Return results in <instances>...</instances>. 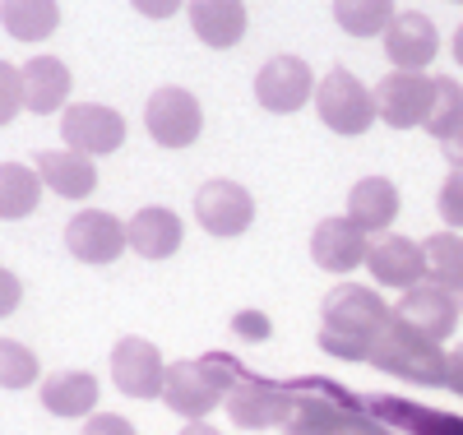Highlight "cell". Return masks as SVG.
I'll return each mask as SVG.
<instances>
[{"instance_id":"cell-1","label":"cell","mask_w":463,"mask_h":435,"mask_svg":"<svg viewBox=\"0 0 463 435\" xmlns=\"http://www.w3.org/2000/svg\"><path fill=\"white\" fill-rule=\"evenodd\" d=\"M390 320H394V310L380 301L375 288L338 283L320 306V347L343 362H371V347L390 329Z\"/></svg>"},{"instance_id":"cell-2","label":"cell","mask_w":463,"mask_h":435,"mask_svg":"<svg viewBox=\"0 0 463 435\" xmlns=\"http://www.w3.org/2000/svg\"><path fill=\"white\" fill-rule=\"evenodd\" d=\"M371 366L384 371V375H399L408 384H445L449 375V352H440V343L421 338L417 329H408L403 320H390V329H384L371 347Z\"/></svg>"},{"instance_id":"cell-3","label":"cell","mask_w":463,"mask_h":435,"mask_svg":"<svg viewBox=\"0 0 463 435\" xmlns=\"http://www.w3.org/2000/svg\"><path fill=\"white\" fill-rule=\"evenodd\" d=\"M316 111L334 135H366L375 126V89H366L353 70H329L316 84Z\"/></svg>"},{"instance_id":"cell-4","label":"cell","mask_w":463,"mask_h":435,"mask_svg":"<svg viewBox=\"0 0 463 435\" xmlns=\"http://www.w3.org/2000/svg\"><path fill=\"white\" fill-rule=\"evenodd\" d=\"M375 107H380V121L394 130L427 126L431 107H436V79L417 74V70H390L375 84Z\"/></svg>"},{"instance_id":"cell-5","label":"cell","mask_w":463,"mask_h":435,"mask_svg":"<svg viewBox=\"0 0 463 435\" xmlns=\"http://www.w3.org/2000/svg\"><path fill=\"white\" fill-rule=\"evenodd\" d=\"M144 126L153 135V144L163 148H190L204 130V111H200V98L181 89V84H167L158 89L148 102H144Z\"/></svg>"},{"instance_id":"cell-6","label":"cell","mask_w":463,"mask_h":435,"mask_svg":"<svg viewBox=\"0 0 463 435\" xmlns=\"http://www.w3.org/2000/svg\"><path fill=\"white\" fill-rule=\"evenodd\" d=\"M61 135H65L70 153L102 157V153H116L126 144V116L102 107V102H70L61 111Z\"/></svg>"},{"instance_id":"cell-7","label":"cell","mask_w":463,"mask_h":435,"mask_svg":"<svg viewBox=\"0 0 463 435\" xmlns=\"http://www.w3.org/2000/svg\"><path fill=\"white\" fill-rule=\"evenodd\" d=\"M316 98V74L301 56H274L264 61L260 74H255V102L274 116H288V111H301L306 102Z\"/></svg>"},{"instance_id":"cell-8","label":"cell","mask_w":463,"mask_h":435,"mask_svg":"<svg viewBox=\"0 0 463 435\" xmlns=\"http://www.w3.org/2000/svg\"><path fill=\"white\" fill-rule=\"evenodd\" d=\"M222 408H227L232 426H241V430L288 426V417H292V389L274 384V380H260V375H246L237 389L227 393Z\"/></svg>"},{"instance_id":"cell-9","label":"cell","mask_w":463,"mask_h":435,"mask_svg":"<svg viewBox=\"0 0 463 435\" xmlns=\"http://www.w3.org/2000/svg\"><path fill=\"white\" fill-rule=\"evenodd\" d=\"M195 222L209 232V236H241L250 222H255V200L250 190L227 181V176H213L195 190Z\"/></svg>"},{"instance_id":"cell-10","label":"cell","mask_w":463,"mask_h":435,"mask_svg":"<svg viewBox=\"0 0 463 435\" xmlns=\"http://www.w3.org/2000/svg\"><path fill=\"white\" fill-rule=\"evenodd\" d=\"M65 251L84 264H111L121 260V251H130V236L121 218H111L102 209H84L65 222Z\"/></svg>"},{"instance_id":"cell-11","label":"cell","mask_w":463,"mask_h":435,"mask_svg":"<svg viewBox=\"0 0 463 435\" xmlns=\"http://www.w3.org/2000/svg\"><path fill=\"white\" fill-rule=\"evenodd\" d=\"M394 320H403L408 329H417L421 338H431V343H445L458 329V297L436 288V283H417V288H408L399 297Z\"/></svg>"},{"instance_id":"cell-12","label":"cell","mask_w":463,"mask_h":435,"mask_svg":"<svg viewBox=\"0 0 463 435\" xmlns=\"http://www.w3.org/2000/svg\"><path fill=\"white\" fill-rule=\"evenodd\" d=\"M366 269H371V279H375V283L408 292V288H417L421 279H427V251H421L412 236L384 232V236H371Z\"/></svg>"},{"instance_id":"cell-13","label":"cell","mask_w":463,"mask_h":435,"mask_svg":"<svg viewBox=\"0 0 463 435\" xmlns=\"http://www.w3.org/2000/svg\"><path fill=\"white\" fill-rule=\"evenodd\" d=\"M111 380L121 393H130V399H158L163 380H167L163 352L148 338H121L111 347Z\"/></svg>"},{"instance_id":"cell-14","label":"cell","mask_w":463,"mask_h":435,"mask_svg":"<svg viewBox=\"0 0 463 435\" xmlns=\"http://www.w3.org/2000/svg\"><path fill=\"white\" fill-rule=\"evenodd\" d=\"M436 52H440V33H436V24L427 14L421 10L394 14L390 33H384V56L394 61V70H417L421 74L436 61Z\"/></svg>"},{"instance_id":"cell-15","label":"cell","mask_w":463,"mask_h":435,"mask_svg":"<svg viewBox=\"0 0 463 435\" xmlns=\"http://www.w3.org/2000/svg\"><path fill=\"white\" fill-rule=\"evenodd\" d=\"M163 403L185 421H204L218 403H227V393L200 371V362H176L163 380Z\"/></svg>"},{"instance_id":"cell-16","label":"cell","mask_w":463,"mask_h":435,"mask_svg":"<svg viewBox=\"0 0 463 435\" xmlns=\"http://www.w3.org/2000/svg\"><path fill=\"white\" fill-rule=\"evenodd\" d=\"M366 251H371V236L357 222H347V218H325L311 232V260L325 273H353V269H362Z\"/></svg>"},{"instance_id":"cell-17","label":"cell","mask_w":463,"mask_h":435,"mask_svg":"<svg viewBox=\"0 0 463 435\" xmlns=\"http://www.w3.org/2000/svg\"><path fill=\"white\" fill-rule=\"evenodd\" d=\"M347 222H357L366 236H384L399 218V185L390 176H362L347 190Z\"/></svg>"},{"instance_id":"cell-18","label":"cell","mask_w":463,"mask_h":435,"mask_svg":"<svg viewBox=\"0 0 463 435\" xmlns=\"http://www.w3.org/2000/svg\"><path fill=\"white\" fill-rule=\"evenodd\" d=\"M126 236H130V251L144 255V260H172L185 241V222L181 213L163 209V204H148L139 209L130 222H126Z\"/></svg>"},{"instance_id":"cell-19","label":"cell","mask_w":463,"mask_h":435,"mask_svg":"<svg viewBox=\"0 0 463 435\" xmlns=\"http://www.w3.org/2000/svg\"><path fill=\"white\" fill-rule=\"evenodd\" d=\"M37 176H43V185L52 194H61V200H89V194L98 190V167H93V157L84 153H70V148H43L37 153Z\"/></svg>"},{"instance_id":"cell-20","label":"cell","mask_w":463,"mask_h":435,"mask_svg":"<svg viewBox=\"0 0 463 435\" xmlns=\"http://www.w3.org/2000/svg\"><path fill=\"white\" fill-rule=\"evenodd\" d=\"M24 111H37V116H52V111H65V98H70V65L56 61V56H33L24 61Z\"/></svg>"},{"instance_id":"cell-21","label":"cell","mask_w":463,"mask_h":435,"mask_svg":"<svg viewBox=\"0 0 463 435\" xmlns=\"http://www.w3.org/2000/svg\"><path fill=\"white\" fill-rule=\"evenodd\" d=\"M190 28L204 47H237L246 37V5L241 0H190Z\"/></svg>"},{"instance_id":"cell-22","label":"cell","mask_w":463,"mask_h":435,"mask_svg":"<svg viewBox=\"0 0 463 435\" xmlns=\"http://www.w3.org/2000/svg\"><path fill=\"white\" fill-rule=\"evenodd\" d=\"M37 399L52 417H93L98 408V380L89 371H52L37 389Z\"/></svg>"},{"instance_id":"cell-23","label":"cell","mask_w":463,"mask_h":435,"mask_svg":"<svg viewBox=\"0 0 463 435\" xmlns=\"http://www.w3.org/2000/svg\"><path fill=\"white\" fill-rule=\"evenodd\" d=\"M0 24L19 43H43L61 28V5L56 0H0Z\"/></svg>"},{"instance_id":"cell-24","label":"cell","mask_w":463,"mask_h":435,"mask_svg":"<svg viewBox=\"0 0 463 435\" xmlns=\"http://www.w3.org/2000/svg\"><path fill=\"white\" fill-rule=\"evenodd\" d=\"M37 200H43V176H37V167L0 163V218L19 222L37 209Z\"/></svg>"},{"instance_id":"cell-25","label":"cell","mask_w":463,"mask_h":435,"mask_svg":"<svg viewBox=\"0 0 463 435\" xmlns=\"http://www.w3.org/2000/svg\"><path fill=\"white\" fill-rule=\"evenodd\" d=\"M421 251H427V279L454 297H463V236L458 232H436L421 241Z\"/></svg>"},{"instance_id":"cell-26","label":"cell","mask_w":463,"mask_h":435,"mask_svg":"<svg viewBox=\"0 0 463 435\" xmlns=\"http://www.w3.org/2000/svg\"><path fill=\"white\" fill-rule=\"evenodd\" d=\"M394 0H334V24L353 37H380L394 24Z\"/></svg>"},{"instance_id":"cell-27","label":"cell","mask_w":463,"mask_h":435,"mask_svg":"<svg viewBox=\"0 0 463 435\" xmlns=\"http://www.w3.org/2000/svg\"><path fill=\"white\" fill-rule=\"evenodd\" d=\"M375 417L390 421V430H417V435H463L458 417H440L427 408H408V403H375Z\"/></svg>"},{"instance_id":"cell-28","label":"cell","mask_w":463,"mask_h":435,"mask_svg":"<svg viewBox=\"0 0 463 435\" xmlns=\"http://www.w3.org/2000/svg\"><path fill=\"white\" fill-rule=\"evenodd\" d=\"M37 384V357L14 343V338H0V389H28Z\"/></svg>"},{"instance_id":"cell-29","label":"cell","mask_w":463,"mask_h":435,"mask_svg":"<svg viewBox=\"0 0 463 435\" xmlns=\"http://www.w3.org/2000/svg\"><path fill=\"white\" fill-rule=\"evenodd\" d=\"M463 116V89L454 84L449 74H436V107H431V121H427V130L436 135V144L449 135V126Z\"/></svg>"},{"instance_id":"cell-30","label":"cell","mask_w":463,"mask_h":435,"mask_svg":"<svg viewBox=\"0 0 463 435\" xmlns=\"http://www.w3.org/2000/svg\"><path fill=\"white\" fill-rule=\"evenodd\" d=\"M200 371L222 389V393H232V389H237L250 371H241V362L237 357H227V352H204V357H200Z\"/></svg>"},{"instance_id":"cell-31","label":"cell","mask_w":463,"mask_h":435,"mask_svg":"<svg viewBox=\"0 0 463 435\" xmlns=\"http://www.w3.org/2000/svg\"><path fill=\"white\" fill-rule=\"evenodd\" d=\"M19 111H24V74L10 61H0V126H10Z\"/></svg>"},{"instance_id":"cell-32","label":"cell","mask_w":463,"mask_h":435,"mask_svg":"<svg viewBox=\"0 0 463 435\" xmlns=\"http://www.w3.org/2000/svg\"><path fill=\"white\" fill-rule=\"evenodd\" d=\"M436 209H440V218H445L449 232H463V172H449V176H445Z\"/></svg>"},{"instance_id":"cell-33","label":"cell","mask_w":463,"mask_h":435,"mask_svg":"<svg viewBox=\"0 0 463 435\" xmlns=\"http://www.w3.org/2000/svg\"><path fill=\"white\" fill-rule=\"evenodd\" d=\"M232 334H237L241 343H264L269 334H274V325H269L264 310H237L232 315Z\"/></svg>"},{"instance_id":"cell-34","label":"cell","mask_w":463,"mask_h":435,"mask_svg":"<svg viewBox=\"0 0 463 435\" xmlns=\"http://www.w3.org/2000/svg\"><path fill=\"white\" fill-rule=\"evenodd\" d=\"M80 435H139L121 412H93L89 421H84V430Z\"/></svg>"},{"instance_id":"cell-35","label":"cell","mask_w":463,"mask_h":435,"mask_svg":"<svg viewBox=\"0 0 463 435\" xmlns=\"http://www.w3.org/2000/svg\"><path fill=\"white\" fill-rule=\"evenodd\" d=\"M19 301H24V283L14 279L10 269H0V320H5V315H10Z\"/></svg>"},{"instance_id":"cell-36","label":"cell","mask_w":463,"mask_h":435,"mask_svg":"<svg viewBox=\"0 0 463 435\" xmlns=\"http://www.w3.org/2000/svg\"><path fill=\"white\" fill-rule=\"evenodd\" d=\"M440 153H445V163H449L454 172H463V116L449 126V135L440 139Z\"/></svg>"},{"instance_id":"cell-37","label":"cell","mask_w":463,"mask_h":435,"mask_svg":"<svg viewBox=\"0 0 463 435\" xmlns=\"http://www.w3.org/2000/svg\"><path fill=\"white\" fill-rule=\"evenodd\" d=\"M130 5H135L144 19H172V14L185 5V0H130Z\"/></svg>"},{"instance_id":"cell-38","label":"cell","mask_w":463,"mask_h":435,"mask_svg":"<svg viewBox=\"0 0 463 435\" xmlns=\"http://www.w3.org/2000/svg\"><path fill=\"white\" fill-rule=\"evenodd\" d=\"M445 384H449L454 393H463V343L449 352V375H445Z\"/></svg>"},{"instance_id":"cell-39","label":"cell","mask_w":463,"mask_h":435,"mask_svg":"<svg viewBox=\"0 0 463 435\" xmlns=\"http://www.w3.org/2000/svg\"><path fill=\"white\" fill-rule=\"evenodd\" d=\"M181 435H222V430H213V426H204V421H190Z\"/></svg>"},{"instance_id":"cell-40","label":"cell","mask_w":463,"mask_h":435,"mask_svg":"<svg viewBox=\"0 0 463 435\" xmlns=\"http://www.w3.org/2000/svg\"><path fill=\"white\" fill-rule=\"evenodd\" d=\"M454 61L463 65V24H458V33H454Z\"/></svg>"},{"instance_id":"cell-41","label":"cell","mask_w":463,"mask_h":435,"mask_svg":"<svg viewBox=\"0 0 463 435\" xmlns=\"http://www.w3.org/2000/svg\"><path fill=\"white\" fill-rule=\"evenodd\" d=\"M375 435H399V430H390V426H380V430H375Z\"/></svg>"},{"instance_id":"cell-42","label":"cell","mask_w":463,"mask_h":435,"mask_svg":"<svg viewBox=\"0 0 463 435\" xmlns=\"http://www.w3.org/2000/svg\"><path fill=\"white\" fill-rule=\"evenodd\" d=\"M458 5H463V0H458Z\"/></svg>"}]
</instances>
